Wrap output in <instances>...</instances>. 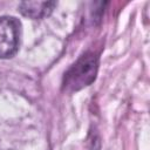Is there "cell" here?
<instances>
[{"label": "cell", "instance_id": "1", "mask_svg": "<svg viewBox=\"0 0 150 150\" xmlns=\"http://www.w3.org/2000/svg\"><path fill=\"white\" fill-rule=\"evenodd\" d=\"M97 66V56L93 53H86L66 71L63 88L69 91H76L89 86L96 77Z\"/></svg>", "mask_w": 150, "mask_h": 150}, {"label": "cell", "instance_id": "2", "mask_svg": "<svg viewBox=\"0 0 150 150\" xmlns=\"http://www.w3.org/2000/svg\"><path fill=\"white\" fill-rule=\"evenodd\" d=\"M20 21L14 16H0V59L15 55L20 42Z\"/></svg>", "mask_w": 150, "mask_h": 150}, {"label": "cell", "instance_id": "3", "mask_svg": "<svg viewBox=\"0 0 150 150\" xmlns=\"http://www.w3.org/2000/svg\"><path fill=\"white\" fill-rule=\"evenodd\" d=\"M55 6L54 1H23L19 5V11L22 15L38 20L48 16Z\"/></svg>", "mask_w": 150, "mask_h": 150}]
</instances>
